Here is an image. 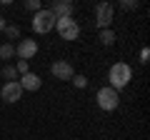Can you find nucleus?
<instances>
[{
    "label": "nucleus",
    "instance_id": "1",
    "mask_svg": "<svg viewBox=\"0 0 150 140\" xmlns=\"http://www.w3.org/2000/svg\"><path fill=\"white\" fill-rule=\"evenodd\" d=\"M108 80H110V88L115 93L123 90V88L133 80V68H130L128 63H115L110 68V73H108Z\"/></svg>",
    "mask_w": 150,
    "mask_h": 140
},
{
    "label": "nucleus",
    "instance_id": "2",
    "mask_svg": "<svg viewBox=\"0 0 150 140\" xmlns=\"http://www.w3.org/2000/svg\"><path fill=\"white\" fill-rule=\"evenodd\" d=\"M55 30H58V35L63 40H78L80 38V25H78L75 18H60V20H55Z\"/></svg>",
    "mask_w": 150,
    "mask_h": 140
},
{
    "label": "nucleus",
    "instance_id": "3",
    "mask_svg": "<svg viewBox=\"0 0 150 140\" xmlns=\"http://www.w3.org/2000/svg\"><path fill=\"white\" fill-rule=\"evenodd\" d=\"M30 25H33V30H35L38 35H45V33H50L55 28V15L50 10H38L35 15H33Z\"/></svg>",
    "mask_w": 150,
    "mask_h": 140
},
{
    "label": "nucleus",
    "instance_id": "4",
    "mask_svg": "<svg viewBox=\"0 0 150 140\" xmlns=\"http://www.w3.org/2000/svg\"><path fill=\"white\" fill-rule=\"evenodd\" d=\"M95 100H98V105H100V110H105V113H110V110H115V108L120 105V95L112 90L110 85H108V88H100L98 95H95Z\"/></svg>",
    "mask_w": 150,
    "mask_h": 140
},
{
    "label": "nucleus",
    "instance_id": "5",
    "mask_svg": "<svg viewBox=\"0 0 150 140\" xmlns=\"http://www.w3.org/2000/svg\"><path fill=\"white\" fill-rule=\"evenodd\" d=\"M112 20H115V8L110 3H98L95 5V25L100 30H108Z\"/></svg>",
    "mask_w": 150,
    "mask_h": 140
},
{
    "label": "nucleus",
    "instance_id": "6",
    "mask_svg": "<svg viewBox=\"0 0 150 140\" xmlns=\"http://www.w3.org/2000/svg\"><path fill=\"white\" fill-rule=\"evenodd\" d=\"M15 55L20 60H28V63H30V58L38 55V40L35 38H23L20 43L15 45Z\"/></svg>",
    "mask_w": 150,
    "mask_h": 140
},
{
    "label": "nucleus",
    "instance_id": "7",
    "mask_svg": "<svg viewBox=\"0 0 150 140\" xmlns=\"http://www.w3.org/2000/svg\"><path fill=\"white\" fill-rule=\"evenodd\" d=\"M50 73L55 75V80H73V75H75L73 65H70L68 60H55V63L50 65Z\"/></svg>",
    "mask_w": 150,
    "mask_h": 140
},
{
    "label": "nucleus",
    "instance_id": "8",
    "mask_svg": "<svg viewBox=\"0 0 150 140\" xmlns=\"http://www.w3.org/2000/svg\"><path fill=\"white\" fill-rule=\"evenodd\" d=\"M0 98H3V100L5 103H18L23 98V88H20V83H5V85H3V90H0Z\"/></svg>",
    "mask_w": 150,
    "mask_h": 140
},
{
    "label": "nucleus",
    "instance_id": "9",
    "mask_svg": "<svg viewBox=\"0 0 150 140\" xmlns=\"http://www.w3.org/2000/svg\"><path fill=\"white\" fill-rule=\"evenodd\" d=\"M73 10H75V5L70 0H58V3H53V8H50V13L55 15V20H60V18H73Z\"/></svg>",
    "mask_w": 150,
    "mask_h": 140
},
{
    "label": "nucleus",
    "instance_id": "10",
    "mask_svg": "<svg viewBox=\"0 0 150 140\" xmlns=\"http://www.w3.org/2000/svg\"><path fill=\"white\" fill-rule=\"evenodd\" d=\"M18 83H20V88H23V90L35 93V90H40V85H43V78H40V75H35V73H28V75H23Z\"/></svg>",
    "mask_w": 150,
    "mask_h": 140
},
{
    "label": "nucleus",
    "instance_id": "11",
    "mask_svg": "<svg viewBox=\"0 0 150 140\" xmlns=\"http://www.w3.org/2000/svg\"><path fill=\"white\" fill-rule=\"evenodd\" d=\"M15 58V45L13 43H3L0 45V60H10Z\"/></svg>",
    "mask_w": 150,
    "mask_h": 140
},
{
    "label": "nucleus",
    "instance_id": "12",
    "mask_svg": "<svg viewBox=\"0 0 150 140\" xmlns=\"http://www.w3.org/2000/svg\"><path fill=\"white\" fill-rule=\"evenodd\" d=\"M0 75L5 78L8 83H15V80H18V70H15V65H5V68L0 70Z\"/></svg>",
    "mask_w": 150,
    "mask_h": 140
},
{
    "label": "nucleus",
    "instance_id": "13",
    "mask_svg": "<svg viewBox=\"0 0 150 140\" xmlns=\"http://www.w3.org/2000/svg\"><path fill=\"white\" fill-rule=\"evenodd\" d=\"M98 38H100L103 45H112V43H115V30H110V28H108V30H100Z\"/></svg>",
    "mask_w": 150,
    "mask_h": 140
},
{
    "label": "nucleus",
    "instance_id": "14",
    "mask_svg": "<svg viewBox=\"0 0 150 140\" xmlns=\"http://www.w3.org/2000/svg\"><path fill=\"white\" fill-rule=\"evenodd\" d=\"M3 33L8 35V43H10V40H18V38H20V25H5Z\"/></svg>",
    "mask_w": 150,
    "mask_h": 140
},
{
    "label": "nucleus",
    "instance_id": "15",
    "mask_svg": "<svg viewBox=\"0 0 150 140\" xmlns=\"http://www.w3.org/2000/svg\"><path fill=\"white\" fill-rule=\"evenodd\" d=\"M15 70H18V75H28V73H30V63H28V60H18L15 63Z\"/></svg>",
    "mask_w": 150,
    "mask_h": 140
},
{
    "label": "nucleus",
    "instance_id": "16",
    "mask_svg": "<svg viewBox=\"0 0 150 140\" xmlns=\"http://www.w3.org/2000/svg\"><path fill=\"white\" fill-rule=\"evenodd\" d=\"M73 83H75V88H80V90H83V88H88V78L85 75H78V73L73 75Z\"/></svg>",
    "mask_w": 150,
    "mask_h": 140
},
{
    "label": "nucleus",
    "instance_id": "17",
    "mask_svg": "<svg viewBox=\"0 0 150 140\" xmlns=\"http://www.w3.org/2000/svg\"><path fill=\"white\" fill-rule=\"evenodd\" d=\"M25 8H28V10H33V13L43 10V5H40V0H28V3H25Z\"/></svg>",
    "mask_w": 150,
    "mask_h": 140
},
{
    "label": "nucleus",
    "instance_id": "18",
    "mask_svg": "<svg viewBox=\"0 0 150 140\" xmlns=\"http://www.w3.org/2000/svg\"><path fill=\"white\" fill-rule=\"evenodd\" d=\"M120 5H123L125 10H135V8H138V3H133V0H125V3H120Z\"/></svg>",
    "mask_w": 150,
    "mask_h": 140
},
{
    "label": "nucleus",
    "instance_id": "19",
    "mask_svg": "<svg viewBox=\"0 0 150 140\" xmlns=\"http://www.w3.org/2000/svg\"><path fill=\"white\" fill-rule=\"evenodd\" d=\"M148 58H150V50L143 48V50H140V63H148Z\"/></svg>",
    "mask_w": 150,
    "mask_h": 140
},
{
    "label": "nucleus",
    "instance_id": "20",
    "mask_svg": "<svg viewBox=\"0 0 150 140\" xmlns=\"http://www.w3.org/2000/svg\"><path fill=\"white\" fill-rule=\"evenodd\" d=\"M5 25H8V23H5V18H3V15H0V33H3V30H5Z\"/></svg>",
    "mask_w": 150,
    "mask_h": 140
}]
</instances>
